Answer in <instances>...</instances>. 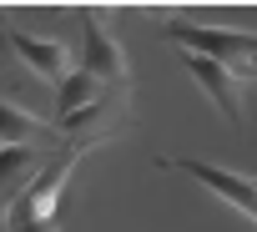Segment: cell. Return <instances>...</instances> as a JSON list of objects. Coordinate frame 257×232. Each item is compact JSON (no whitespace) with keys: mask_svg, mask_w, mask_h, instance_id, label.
I'll list each match as a JSON object with an SVG mask.
<instances>
[{"mask_svg":"<svg viewBox=\"0 0 257 232\" xmlns=\"http://www.w3.org/2000/svg\"><path fill=\"white\" fill-rule=\"evenodd\" d=\"M96 142H76L71 152H61V162H51L16 202H11V227L6 232H26V227H41V222H56V202H61V192H66V182H71V172H76V162L91 152Z\"/></svg>","mask_w":257,"mask_h":232,"instance_id":"cell-1","label":"cell"},{"mask_svg":"<svg viewBox=\"0 0 257 232\" xmlns=\"http://www.w3.org/2000/svg\"><path fill=\"white\" fill-rule=\"evenodd\" d=\"M162 31H167L177 46H187V51H197V56H212V61H222V66H232V61H252V56H257V36H247V31L192 26V21H167Z\"/></svg>","mask_w":257,"mask_h":232,"instance_id":"cell-2","label":"cell"},{"mask_svg":"<svg viewBox=\"0 0 257 232\" xmlns=\"http://www.w3.org/2000/svg\"><path fill=\"white\" fill-rule=\"evenodd\" d=\"M76 21H81V36H86V56H81V66H86L96 81H106V86L126 91V81H132V66H126L121 41L101 26V16H96V11H76Z\"/></svg>","mask_w":257,"mask_h":232,"instance_id":"cell-3","label":"cell"},{"mask_svg":"<svg viewBox=\"0 0 257 232\" xmlns=\"http://www.w3.org/2000/svg\"><path fill=\"white\" fill-rule=\"evenodd\" d=\"M0 41H6L16 51V61H26L31 76H41V81H56L61 86L71 76V51L61 41H46V36H31V31L11 26V16H0Z\"/></svg>","mask_w":257,"mask_h":232,"instance_id":"cell-4","label":"cell"},{"mask_svg":"<svg viewBox=\"0 0 257 232\" xmlns=\"http://www.w3.org/2000/svg\"><path fill=\"white\" fill-rule=\"evenodd\" d=\"M182 66L192 71V81L212 96V106L227 116L232 127H247V111H242V81H237L232 66H222V61H212V56H197V51H182Z\"/></svg>","mask_w":257,"mask_h":232,"instance_id":"cell-5","label":"cell"},{"mask_svg":"<svg viewBox=\"0 0 257 232\" xmlns=\"http://www.w3.org/2000/svg\"><path fill=\"white\" fill-rule=\"evenodd\" d=\"M167 167H177V172H192L212 197H222L227 207H237V212H247L252 222H257V182L252 177H237V172H222V167H212V162H197V157H167Z\"/></svg>","mask_w":257,"mask_h":232,"instance_id":"cell-6","label":"cell"},{"mask_svg":"<svg viewBox=\"0 0 257 232\" xmlns=\"http://www.w3.org/2000/svg\"><path fill=\"white\" fill-rule=\"evenodd\" d=\"M46 172V157L36 152V147H0V202H16L36 177Z\"/></svg>","mask_w":257,"mask_h":232,"instance_id":"cell-7","label":"cell"},{"mask_svg":"<svg viewBox=\"0 0 257 232\" xmlns=\"http://www.w3.org/2000/svg\"><path fill=\"white\" fill-rule=\"evenodd\" d=\"M36 142H61V132L0 96V147H36Z\"/></svg>","mask_w":257,"mask_h":232,"instance_id":"cell-8","label":"cell"},{"mask_svg":"<svg viewBox=\"0 0 257 232\" xmlns=\"http://www.w3.org/2000/svg\"><path fill=\"white\" fill-rule=\"evenodd\" d=\"M101 96H106V81H96L86 66H76V71L56 86V122H66V116H76V111L96 106Z\"/></svg>","mask_w":257,"mask_h":232,"instance_id":"cell-9","label":"cell"},{"mask_svg":"<svg viewBox=\"0 0 257 232\" xmlns=\"http://www.w3.org/2000/svg\"><path fill=\"white\" fill-rule=\"evenodd\" d=\"M6 227H11V207H6V202H0V232H6Z\"/></svg>","mask_w":257,"mask_h":232,"instance_id":"cell-10","label":"cell"},{"mask_svg":"<svg viewBox=\"0 0 257 232\" xmlns=\"http://www.w3.org/2000/svg\"><path fill=\"white\" fill-rule=\"evenodd\" d=\"M247 76H257V56H252V61H247Z\"/></svg>","mask_w":257,"mask_h":232,"instance_id":"cell-11","label":"cell"},{"mask_svg":"<svg viewBox=\"0 0 257 232\" xmlns=\"http://www.w3.org/2000/svg\"><path fill=\"white\" fill-rule=\"evenodd\" d=\"M252 182H257V177H252Z\"/></svg>","mask_w":257,"mask_h":232,"instance_id":"cell-12","label":"cell"}]
</instances>
